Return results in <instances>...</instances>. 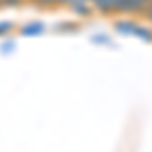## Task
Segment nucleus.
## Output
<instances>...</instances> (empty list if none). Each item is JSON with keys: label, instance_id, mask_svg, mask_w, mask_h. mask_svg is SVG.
Returning a JSON list of instances; mask_svg holds the SVG:
<instances>
[{"label": "nucleus", "instance_id": "6", "mask_svg": "<svg viewBox=\"0 0 152 152\" xmlns=\"http://www.w3.org/2000/svg\"><path fill=\"white\" fill-rule=\"evenodd\" d=\"M12 28H14V24H12L10 20H2V23H0V37L12 33Z\"/></svg>", "mask_w": 152, "mask_h": 152}, {"label": "nucleus", "instance_id": "9", "mask_svg": "<svg viewBox=\"0 0 152 152\" xmlns=\"http://www.w3.org/2000/svg\"><path fill=\"white\" fill-rule=\"evenodd\" d=\"M41 6H55L57 4V0H37Z\"/></svg>", "mask_w": 152, "mask_h": 152}, {"label": "nucleus", "instance_id": "13", "mask_svg": "<svg viewBox=\"0 0 152 152\" xmlns=\"http://www.w3.org/2000/svg\"><path fill=\"white\" fill-rule=\"evenodd\" d=\"M87 2H89V0H87Z\"/></svg>", "mask_w": 152, "mask_h": 152}, {"label": "nucleus", "instance_id": "7", "mask_svg": "<svg viewBox=\"0 0 152 152\" xmlns=\"http://www.w3.org/2000/svg\"><path fill=\"white\" fill-rule=\"evenodd\" d=\"M0 4H2V6H10V8H16V6H20V4H23V0H0Z\"/></svg>", "mask_w": 152, "mask_h": 152}, {"label": "nucleus", "instance_id": "11", "mask_svg": "<svg viewBox=\"0 0 152 152\" xmlns=\"http://www.w3.org/2000/svg\"><path fill=\"white\" fill-rule=\"evenodd\" d=\"M140 2H142V4H144V6H148V4H150L152 0H140Z\"/></svg>", "mask_w": 152, "mask_h": 152}, {"label": "nucleus", "instance_id": "3", "mask_svg": "<svg viewBox=\"0 0 152 152\" xmlns=\"http://www.w3.org/2000/svg\"><path fill=\"white\" fill-rule=\"evenodd\" d=\"M43 33H45V24L39 23V20L24 24L23 28H20V35H24V37H39V35H43Z\"/></svg>", "mask_w": 152, "mask_h": 152}, {"label": "nucleus", "instance_id": "4", "mask_svg": "<svg viewBox=\"0 0 152 152\" xmlns=\"http://www.w3.org/2000/svg\"><path fill=\"white\" fill-rule=\"evenodd\" d=\"M89 4H91V8L97 12H102V14H112L114 10V0H89Z\"/></svg>", "mask_w": 152, "mask_h": 152}, {"label": "nucleus", "instance_id": "1", "mask_svg": "<svg viewBox=\"0 0 152 152\" xmlns=\"http://www.w3.org/2000/svg\"><path fill=\"white\" fill-rule=\"evenodd\" d=\"M144 4L140 0H114V10L124 12V14H142L144 12Z\"/></svg>", "mask_w": 152, "mask_h": 152}, {"label": "nucleus", "instance_id": "10", "mask_svg": "<svg viewBox=\"0 0 152 152\" xmlns=\"http://www.w3.org/2000/svg\"><path fill=\"white\" fill-rule=\"evenodd\" d=\"M71 2H73V0H57V4H67V6H69Z\"/></svg>", "mask_w": 152, "mask_h": 152}, {"label": "nucleus", "instance_id": "2", "mask_svg": "<svg viewBox=\"0 0 152 152\" xmlns=\"http://www.w3.org/2000/svg\"><path fill=\"white\" fill-rule=\"evenodd\" d=\"M69 8L75 12V16H89L91 14V4L87 2V0H73L69 4Z\"/></svg>", "mask_w": 152, "mask_h": 152}, {"label": "nucleus", "instance_id": "8", "mask_svg": "<svg viewBox=\"0 0 152 152\" xmlns=\"http://www.w3.org/2000/svg\"><path fill=\"white\" fill-rule=\"evenodd\" d=\"M142 14H144V16H146V18H148V20L152 23V2L148 4V6H146V8H144V12H142Z\"/></svg>", "mask_w": 152, "mask_h": 152}, {"label": "nucleus", "instance_id": "12", "mask_svg": "<svg viewBox=\"0 0 152 152\" xmlns=\"http://www.w3.org/2000/svg\"><path fill=\"white\" fill-rule=\"evenodd\" d=\"M0 6H2V4H0Z\"/></svg>", "mask_w": 152, "mask_h": 152}, {"label": "nucleus", "instance_id": "5", "mask_svg": "<svg viewBox=\"0 0 152 152\" xmlns=\"http://www.w3.org/2000/svg\"><path fill=\"white\" fill-rule=\"evenodd\" d=\"M136 26H138V24L134 23V20H118V23L114 24V28H116L118 33H124V35H134Z\"/></svg>", "mask_w": 152, "mask_h": 152}]
</instances>
